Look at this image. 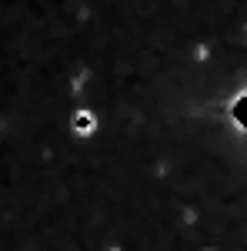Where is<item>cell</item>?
I'll use <instances>...</instances> for the list:
<instances>
[{"instance_id":"cell-1","label":"cell","mask_w":247,"mask_h":251,"mask_svg":"<svg viewBox=\"0 0 247 251\" xmlns=\"http://www.w3.org/2000/svg\"><path fill=\"white\" fill-rule=\"evenodd\" d=\"M94 114H87V111H80V114L74 117V131L77 134H90V131H94Z\"/></svg>"}]
</instances>
